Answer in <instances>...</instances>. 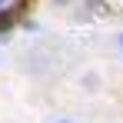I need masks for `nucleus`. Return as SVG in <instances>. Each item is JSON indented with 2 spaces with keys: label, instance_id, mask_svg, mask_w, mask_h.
<instances>
[{
  "label": "nucleus",
  "instance_id": "1",
  "mask_svg": "<svg viewBox=\"0 0 123 123\" xmlns=\"http://www.w3.org/2000/svg\"><path fill=\"white\" fill-rule=\"evenodd\" d=\"M50 3H57V7H70V3H77V0H50Z\"/></svg>",
  "mask_w": 123,
  "mask_h": 123
},
{
  "label": "nucleus",
  "instance_id": "2",
  "mask_svg": "<svg viewBox=\"0 0 123 123\" xmlns=\"http://www.w3.org/2000/svg\"><path fill=\"white\" fill-rule=\"evenodd\" d=\"M117 47H120V60H123V33L117 37Z\"/></svg>",
  "mask_w": 123,
  "mask_h": 123
},
{
  "label": "nucleus",
  "instance_id": "3",
  "mask_svg": "<svg viewBox=\"0 0 123 123\" xmlns=\"http://www.w3.org/2000/svg\"><path fill=\"white\" fill-rule=\"evenodd\" d=\"M53 123H73V120H70V117H60V120H53Z\"/></svg>",
  "mask_w": 123,
  "mask_h": 123
},
{
  "label": "nucleus",
  "instance_id": "4",
  "mask_svg": "<svg viewBox=\"0 0 123 123\" xmlns=\"http://www.w3.org/2000/svg\"><path fill=\"white\" fill-rule=\"evenodd\" d=\"M7 3H13V0H0V7H7Z\"/></svg>",
  "mask_w": 123,
  "mask_h": 123
}]
</instances>
